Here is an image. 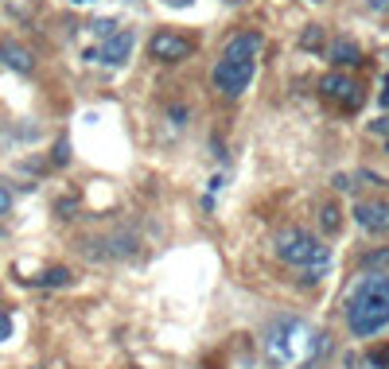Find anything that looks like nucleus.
Here are the masks:
<instances>
[{
    "label": "nucleus",
    "instance_id": "obj_7",
    "mask_svg": "<svg viewBox=\"0 0 389 369\" xmlns=\"http://www.w3.org/2000/svg\"><path fill=\"white\" fill-rule=\"evenodd\" d=\"M128 55H133V32H113L102 51H86L90 62H105V67H121Z\"/></svg>",
    "mask_w": 389,
    "mask_h": 369
},
{
    "label": "nucleus",
    "instance_id": "obj_22",
    "mask_svg": "<svg viewBox=\"0 0 389 369\" xmlns=\"http://www.w3.org/2000/svg\"><path fill=\"white\" fill-rule=\"evenodd\" d=\"M168 117H171V121H176V125H187V109H183V105H179V109H171V113H168Z\"/></svg>",
    "mask_w": 389,
    "mask_h": 369
},
{
    "label": "nucleus",
    "instance_id": "obj_25",
    "mask_svg": "<svg viewBox=\"0 0 389 369\" xmlns=\"http://www.w3.org/2000/svg\"><path fill=\"white\" fill-rule=\"evenodd\" d=\"M374 133H389V117H381L378 125H374Z\"/></svg>",
    "mask_w": 389,
    "mask_h": 369
},
{
    "label": "nucleus",
    "instance_id": "obj_13",
    "mask_svg": "<svg viewBox=\"0 0 389 369\" xmlns=\"http://www.w3.org/2000/svg\"><path fill=\"white\" fill-rule=\"evenodd\" d=\"M39 288H67L70 284V269H47L43 276H35Z\"/></svg>",
    "mask_w": 389,
    "mask_h": 369
},
{
    "label": "nucleus",
    "instance_id": "obj_1",
    "mask_svg": "<svg viewBox=\"0 0 389 369\" xmlns=\"http://www.w3.org/2000/svg\"><path fill=\"white\" fill-rule=\"evenodd\" d=\"M347 327L355 338H374L389 327V272H362L347 295Z\"/></svg>",
    "mask_w": 389,
    "mask_h": 369
},
{
    "label": "nucleus",
    "instance_id": "obj_2",
    "mask_svg": "<svg viewBox=\"0 0 389 369\" xmlns=\"http://www.w3.org/2000/svg\"><path fill=\"white\" fill-rule=\"evenodd\" d=\"M265 350L277 361H312L327 350V338L315 335L304 319H292V315H280L269 323V335H265Z\"/></svg>",
    "mask_w": 389,
    "mask_h": 369
},
{
    "label": "nucleus",
    "instance_id": "obj_11",
    "mask_svg": "<svg viewBox=\"0 0 389 369\" xmlns=\"http://www.w3.org/2000/svg\"><path fill=\"white\" fill-rule=\"evenodd\" d=\"M327 59L338 62V67H358V62H362V51H358L355 39H331L327 43Z\"/></svg>",
    "mask_w": 389,
    "mask_h": 369
},
{
    "label": "nucleus",
    "instance_id": "obj_14",
    "mask_svg": "<svg viewBox=\"0 0 389 369\" xmlns=\"http://www.w3.org/2000/svg\"><path fill=\"white\" fill-rule=\"evenodd\" d=\"M362 269H366V272H385V269H389V245H385V249L366 253V257H362Z\"/></svg>",
    "mask_w": 389,
    "mask_h": 369
},
{
    "label": "nucleus",
    "instance_id": "obj_18",
    "mask_svg": "<svg viewBox=\"0 0 389 369\" xmlns=\"http://www.w3.org/2000/svg\"><path fill=\"white\" fill-rule=\"evenodd\" d=\"M93 32H98V35H105V39H110V35H113V27H117V24H113V20H93Z\"/></svg>",
    "mask_w": 389,
    "mask_h": 369
},
{
    "label": "nucleus",
    "instance_id": "obj_9",
    "mask_svg": "<svg viewBox=\"0 0 389 369\" xmlns=\"http://www.w3.org/2000/svg\"><path fill=\"white\" fill-rule=\"evenodd\" d=\"M331 264H335V257H331V249L319 241V249H315V257L308 260L304 269H300V276H304V284H319L323 276H331Z\"/></svg>",
    "mask_w": 389,
    "mask_h": 369
},
{
    "label": "nucleus",
    "instance_id": "obj_20",
    "mask_svg": "<svg viewBox=\"0 0 389 369\" xmlns=\"http://www.w3.org/2000/svg\"><path fill=\"white\" fill-rule=\"evenodd\" d=\"M8 210H12V191H8L4 183H0V218H4Z\"/></svg>",
    "mask_w": 389,
    "mask_h": 369
},
{
    "label": "nucleus",
    "instance_id": "obj_23",
    "mask_svg": "<svg viewBox=\"0 0 389 369\" xmlns=\"http://www.w3.org/2000/svg\"><path fill=\"white\" fill-rule=\"evenodd\" d=\"M366 4H370L374 12H389V0H366Z\"/></svg>",
    "mask_w": 389,
    "mask_h": 369
},
{
    "label": "nucleus",
    "instance_id": "obj_19",
    "mask_svg": "<svg viewBox=\"0 0 389 369\" xmlns=\"http://www.w3.org/2000/svg\"><path fill=\"white\" fill-rule=\"evenodd\" d=\"M67 160H70V144H67V140H59V144H55V163L62 168Z\"/></svg>",
    "mask_w": 389,
    "mask_h": 369
},
{
    "label": "nucleus",
    "instance_id": "obj_21",
    "mask_svg": "<svg viewBox=\"0 0 389 369\" xmlns=\"http://www.w3.org/2000/svg\"><path fill=\"white\" fill-rule=\"evenodd\" d=\"M12 338V315H0V342Z\"/></svg>",
    "mask_w": 389,
    "mask_h": 369
},
{
    "label": "nucleus",
    "instance_id": "obj_16",
    "mask_svg": "<svg viewBox=\"0 0 389 369\" xmlns=\"http://www.w3.org/2000/svg\"><path fill=\"white\" fill-rule=\"evenodd\" d=\"M366 365L370 369H389V346H374V350L366 354Z\"/></svg>",
    "mask_w": 389,
    "mask_h": 369
},
{
    "label": "nucleus",
    "instance_id": "obj_17",
    "mask_svg": "<svg viewBox=\"0 0 389 369\" xmlns=\"http://www.w3.org/2000/svg\"><path fill=\"white\" fill-rule=\"evenodd\" d=\"M319 43H323V32H319V27H308L304 39H300V47H304V51H315Z\"/></svg>",
    "mask_w": 389,
    "mask_h": 369
},
{
    "label": "nucleus",
    "instance_id": "obj_6",
    "mask_svg": "<svg viewBox=\"0 0 389 369\" xmlns=\"http://www.w3.org/2000/svg\"><path fill=\"white\" fill-rule=\"evenodd\" d=\"M319 90H323V98L338 101L343 109H358V105H362V90H358V82L347 74H327L319 82Z\"/></svg>",
    "mask_w": 389,
    "mask_h": 369
},
{
    "label": "nucleus",
    "instance_id": "obj_24",
    "mask_svg": "<svg viewBox=\"0 0 389 369\" xmlns=\"http://www.w3.org/2000/svg\"><path fill=\"white\" fill-rule=\"evenodd\" d=\"M164 4H168V8H191L194 0H164Z\"/></svg>",
    "mask_w": 389,
    "mask_h": 369
},
{
    "label": "nucleus",
    "instance_id": "obj_3",
    "mask_svg": "<svg viewBox=\"0 0 389 369\" xmlns=\"http://www.w3.org/2000/svg\"><path fill=\"white\" fill-rule=\"evenodd\" d=\"M272 249H277V257L284 260L288 269H304L308 260L315 257V249H319V241H315L308 229H300V226H288V229H280L277 234V241H272Z\"/></svg>",
    "mask_w": 389,
    "mask_h": 369
},
{
    "label": "nucleus",
    "instance_id": "obj_10",
    "mask_svg": "<svg viewBox=\"0 0 389 369\" xmlns=\"http://www.w3.org/2000/svg\"><path fill=\"white\" fill-rule=\"evenodd\" d=\"M257 51H261V35L257 32H242V35H234V39L226 43V55L222 59H257Z\"/></svg>",
    "mask_w": 389,
    "mask_h": 369
},
{
    "label": "nucleus",
    "instance_id": "obj_27",
    "mask_svg": "<svg viewBox=\"0 0 389 369\" xmlns=\"http://www.w3.org/2000/svg\"><path fill=\"white\" fill-rule=\"evenodd\" d=\"M70 4H90V0H70Z\"/></svg>",
    "mask_w": 389,
    "mask_h": 369
},
{
    "label": "nucleus",
    "instance_id": "obj_5",
    "mask_svg": "<svg viewBox=\"0 0 389 369\" xmlns=\"http://www.w3.org/2000/svg\"><path fill=\"white\" fill-rule=\"evenodd\" d=\"M191 51H194V43L179 32L152 35V59H160V62H183V59H191Z\"/></svg>",
    "mask_w": 389,
    "mask_h": 369
},
{
    "label": "nucleus",
    "instance_id": "obj_4",
    "mask_svg": "<svg viewBox=\"0 0 389 369\" xmlns=\"http://www.w3.org/2000/svg\"><path fill=\"white\" fill-rule=\"evenodd\" d=\"M253 70L257 62L253 59H222L218 67H214V86H218L226 98H237L242 90H249V82H253Z\"/></svg>",
    "mask_w": 389,
    "mask_h": 369
},
{
    "label": "nucleus",
    "instance_id": "obj_26",
    "mask_svg": "<svg viewBox=\"0 0 389 369\" xmlns=\"http://www.w3.org/2000/svg\"><path fill=\"white\" fill-rule=\"evenodd\" d=\"M381 105L389 109V74H385V90H381Z\"/></svg>",
    "mask_w": 389,
    "mask_h": 369
},
{
    "label": "nucleus",
    "instance_id": "obj_8",
    "mask_svg": "<svg viewBox=\"0 0 389 369\" xmlns=\"http://www.w3.org/2000/svg\"><path fill=\"white\" fill-rule=\"evenodd\" d=\"M355 222L366 234H389V202H355Z\"/></svg>",
    "mask_w": 389,
    "mask_h": 369
},
{
    "label": "nucleus",
    "instance_id": "obj_28",
    "mask_svg": "<svg viewBox=\"0 0 389 369\" xmlns=\"http://www.w3.org/2000/svg\"><path fill=\"white\" fill-rule=\"evenodd\" d=\"M226 4H237V0H226Z\"/></svg>",
    "mask_w": 389,
    "mask_h": 369
},
{
    "label": "nucleus",
    "instance_id": "obj_15",
    "mask_svg": "<svg viewBox=\"0 0 389 369\" xmlns=\"http://www.w3.org/2000/svg\"><path fill=\"white\" fill-rule=\"evenodd\" d=\"M338 222H343L338 206H335V202H323V210H319V226L327 229V234H335V229H338Z\"/></svg>",
    "mask_w": 389,
    "mask_h": 369
},
{
    "label": "nucleus",
    "instance_id": "obj_12",
    "mask_svg": "<svg viewBox=\"0 0 389 369\" xmlns=\"http://www.w3.org/2000/svg\"><path fill=\"white\" fill-rule=\"evenodd\" d=\"M0 62L4 67H12V70H20V74H32V51L27 47H20V43H0Z\"/></svg>",
    "mask_w": 389,
    "mask_h": 369
}]
</instances>
